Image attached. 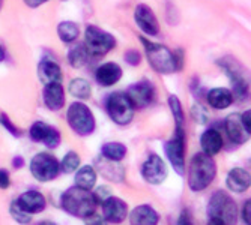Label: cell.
Masks as SVG:
<instances>
[{
  "label": "cell",
  "mask_w": 251,
  "mask_h": 225,
  "mask_svg": "<svg viewBox=\"0 0 251 225\" xmlns=\"http://www.w3.org/2000/svg\"><path fill=\"white\" fill-rule=\"evenodd\" d=\"M242 221L247 225H251V200H247L244 202V207H242Z\"/></svg>",
  "instance_id": "obj_39"
},
{
  "label": "cell",
  "mask_w": 251,
  "mask_h": 225,
  "mask_svg": "<svg viewBox=\"0 0 251 225\" xmlns=\"http://www.w3.org/2000/svg\"><path fill=\"white\" fill-rule=\"evenodd\" d=\"M26 5L30 6V8H36V6H41L44 5L45 2H49V0H25Z\"/></svg>",
  "instance_id": "obj_40"
},
{
  "label": "cell",
  "mask_w": 251,
  "mask_h": 225,
  "mask_svg": "<svg viewBox=\"0 0 251 225\" xmlns=\"http://www.w3.org/2000/svg\"><path fill=\"white\" fill-rule=\"evenodd\" d=\"M30 173L38 182H50L54 180L60 173V164L56 156L47 152L36 153L30 161Z\"/></svg>",
  "instance_id": "obj_8"
},
{
  "label": "cell",
  "mask_w": 251,
  "mask_h": 225,
  "mask_svg": "<svg viewBox=\"0 0 251 225\" xmlns=\"http://www.w3.org/2000/svg\"><path fill=\"white\" fill-rule=\"evenodd\" d=\"M142 44L146 50V57L151 66L158 74L167 75L182 69V65H184L182 51H172L166 45L151 42L146 38H142Z\"/></svg>",
  "instance_id": "obj_1"
},
{
  "label": "cell",
  "mask_w": 251,
  "mask_h": 225,
  "mask_svg": "<svg viewBox=\"0 0 251 225\" xmlns=\"http://www.w3.org/2000/svg\"><path fill=\"white\" fill-rule=\"evenodd\" d=\"M208 104L215 110H226L233 104V96L229 89L215 87L209 90L208 93Z\"/></svg>",
  "instance_id": "obj_23"
},
{
  "label": "cell",
  "mask_w": 251,
  "mask_h": 225,
  "mask_svg": "<svg viewBox=\"0 0 251 225\" xmlns=\"http://www.w3.org/2000/svg\"><path fill=\"white\" fill-rule=\"evenodd\" d=\"M36 225H56L53 221H47V219H45V221H41V222H38Z\"/></svg>",
  "instance_id": "obj_43"
},
{
  "label": "cell",
  "mask_w": 251,
  "mask_h": 225,
  "mask_svg": "<svg viewBox=\"0 0 251 225\" xmlns=\"http://www.w3.org/2000/svg\"><path fill=\"white\" fill-rule=\"evenodd\" d=\"M84 225H108L107 221L102 218V215H98L97 212L89 215L87 218H84Z\"/></svg>",
  "instance_id": "obj_36"
},
{
  "label": "cell",
  "mask_w": 251,
  "mask_h": 225,
  "mask_svg": "<svg viewBox=\"0 0 251 225\" xmlns=\"http://www.w3.org/2000/svg\"><path fill=\"white\" fill-rule=\"evenodd\" d=\"M193 117H194L196 122H199V123H201V125L208 123V120H209V114H208L206 108L201 107V105H199V104L193 107Z\"/></svg>",
  "instance_id": "obj_34"
},
{
  "label": "cell",
  "mask_w": 251,
  "mask_h": 225,
  "mask_svg": "<svg viewBox=\"0 0 251 225\" xmlns=\"http://www.w3.org/2000/svg\"><path fill=\"white\" fill-rule=\"evenodd\" d=\"M134 108H145L151 105L155 99V87L151 81L143 80L132 84L125 93Z\"/></svg>",
  "instance_id": "obj_11"
},
{
  "label": "cell",
  "mask_w": 251,
  "mask_h": 225,
  "mask_svg": "<svg viewBox=\"0 0 251 225\" xmlns=\"http://www.w3.org/2000/svg\"><path fill=\"white\" fill-rule=\"evenodd\" d=\"M134 20L137 22L139 29L146 33L148 36H156L159 33V24L158 20L153 14V11L148 5H137L134 11Z\"/></svg>",
  "instance_id": "obj_14"
},
{
  "label": "cell",
  "mask_w": 251,
  "mask_h": 225,
  "mask_svg": "<svg viewBox=\"0 0 251 225\" xmlns=\"http://www.w3.org/2000/svg\"><path fill=\"white\" fill-rule=\"evenodd\" d=\"M0 8H2V0H0Z\"/></svg>",
  "instance_id": "obj_45"
},
{
  "label": "cell",
  "mask_w": 251,
  "mask_h": 225,
  "mask_svg": "<svg viewBox=\"0 0 251 225\" xmlns=\"http://www.w3.org/2000/svg\"><path fill=\"white\" fill-rule=\"evenodd\" d=\"M9 213H11L12 219H14L15 222L21 224V225H27V224L32 221V216L27 215L25 210H21L20 206L17 204V201H12V202H11V206H9Z\"/></svg>",
  "instance_id": "obj_32"
},
{
  "label": "cell",
  "mask_w": 251,
  "mask_h": 225,
  "mask_svg": "<svg viewBox=\"0 0 251 225\" xmlns=\"http://www.w3.org/2000/svg\"><path fill=\"white\" fill-rule=\"evenodd\" d=\"M5 59V51H3V48L0 47V62H2Z\"/></svg>",
  "instance_id": "obj_44"
},
{
  "label": "cell",
  "mask_w": 251,
  "mask_h": 225,
  "mask_svg": "<svg viewBox=\"0 0 251 225\" xmlns=\"http://www.w3.org/2000/svg\"><path fill=\"white\" fill-rule=\"evenodd\" d=\"M125 62L128 65H131V66H137V65H140V62H142V56L137 50H128L125 53Z\"/></svg>",
  "instance_id": "obj_35"
},
{
  "label": "cell",
  "mask_w": 251,
  "mask_h": 225,
  "mask_svg": "<svg viewBox=\"0 0 251 225\" xmlns=\"http://www.w3.org/2000/svg\"><path fill=\"white\" fill-rule=\"evenodd\" d=\"M80 155L77 152H68L65 156H63V159L59 162L60 164V171L65 173V174H71V173H75L78 168H80Z\"/></svg>",
  "instance_id": "obj_30"
},
{
  "label": "cell",
  "mask_w": 251,
  "mask_h": 225,
  "mask_svg": "<svg viewBox=\"0 0 251 225\" xmlns=\"http://www.w3.org/2000/svg\"><path fill=\"white\" fill-rule=\"evenodd\" d=\"M176 225H194V222H193V216H191L190 210L184 209V210L180 212V215H179V218H177Z\"/></svg>",
  "instance_id": "obj_37"
},
{
  "label": "cell",
  "mask_w": 251,
  "mask_h": 225,
  "mask_svg": "<svg viewBox=\"0 0 251 225\" xmlns=\"http://www.w3.org/2000/svg\"><path fill=\"white\" fill-rule=\"evenodd\" d=\"M44 104L51 111H59L65 105V89L60 83L47 84L42 92Z\"/></svg>",
  "instance_id": "obj_18"
},
{
  "label": "cell",
  "mask_w": 251,
  "mask_h": 225,
  "mask_svg": "<svg viewBox=\"0 0 251 225\" xmlns=\"http://www.w3.org/2000/svg\"><path fill=\"white\" fill-rule=\"evenodd\" d=\"M70 93L77 98V99H81V101H86L92 96V87H90V83L87 80H83V78H74L70 86Z\"/></svg>",
  "instance_id": "obj_28"
},
{
  "label": "cell",
  "mask_w": 251,
  "mask_h": 225,
  "mask_svg": "<svg viewBox=\"0 0 251 225\" xmlns=\"http://www.w3.org/2000/svg\"><path fill=\"white\" fill-rule=\"evenodd\" d=\"M169 107H170V111H172V114H173L176 126H184V123H185V112H184V108H182V104H180V101H179V98L176 95H170L169 96Z\"/></svg>",
  "instance_id": "obj_31"
},
{
  "label": "cell",
  "mask_w": 251,
  "mask_h": 225,
  "mask_svg": "<svg viewBox=\"0 0 251 225\" xmlns=\"http://www.w3.org/2000/svg\"><path fill=\"white\" fill-rule=\"evenodd\" d=\"M217 176V164L212 156L203 152L193 156L188 168V188L193 192H201L208 189Z\"/></svg>",
  "instance_id": "obj_2"
},
{
  "label": "cell",
  "mask_w": 251,
  "mask_h": 225,
  "mask_svg": "<svg viewBox=\"0 0 251 225\" xmlns=\"http://www.w3.org/2000/svg\"><path fill=\"white\" fill-rule=\"evenodd\" d=\"M0 125H2L9 134H12L14 137H17V138L21 135V131L17 128V125H14V123L11 122V119L5 114V112H2V114H0Z\"/></svg>",
  "instance_id": "obj_33"
},
{
  "label": "cell",
  "mask_w": 251,
  "mask_h": 225,
  "mask_svg": "<svg viewBox=\"0 0 251 225\" xmlns=\"http://www.w3.org/2000/svg\"><path fill=\"white\" fill-rule=\"evenodd\" d=\"M164 152L173 170L184 176L185 173V153H187V132L184 126H176L173 137L166 143Z\"/></svg>",
  "instance_id": "obj_7"
},
{
  "label": "cell",
  "mask_w": 251,
  "mask_h": 225,
  "mask_svg": "<svg viewBox=\"0 0 251 225\" xmlns=\"http://www.w3.org/2000/svg\"><path fill=\"white\" fill-rule=\"evenodd\" d=\"M38 77L44 83V86L60 83L62 69H60V66L56 62H53L51 59H42L38 65Z\"/></svg>",
  "instance_id": "obj_22"
},
{
  "label": "cell",
  "mask_w": 251,
  "mask_h": 225,
  "mask_svg": "<svg viewBox=\"0 0 251 225\" xmlns=\"http://www.w3.org/2000/svg\"><path fill=\"white\" fill-rule=\"evenodd\" d=\"M167 167L166 162L158 155H149L148 159L142 165V177L149 185H161L167 179Z\"/></svg>",
  "instance_id": "obj_10"
},
{
  "label": "cell",
  "mask_w": 251,
  "mask_h": 225,
  "mask_svg": "<svg viewBox=\"0 0 251 225\" xmlns=\"http://www.w3.org/2000/svg\"><path fill=\"white\" fill-rule=\"evenodd\" d=\"M102 218L107 224H122L128 218V204L122 198L110 195L102 201Z\"/></svg>",
  "instance_id": "obj_12"
},
{
  "label": "cell",
  "mask_w": 251,
  "mask_h": 225,
  "mask_svg": "<svg viewBox=\"0 0 251 225\" xmlns=\"http://www.w3.org/2000/svg\"><path fill=\"white\" fill-rule=\"evenodd\" d=\"M208 215L224 225H236L239 218L236 201L226 191H215L208 202Z\"/></svg>",
  "instance_id": "obj_4"
},
{
  "label": "cell",
  "mask_w": 251,
  "mask_h": 225,
  "mask_svg": "<svg viewBox=\"0 0 251 225\" xmlns=\"http://www.w3.org/2000/svg\"><path fill=\"white\" fill-rule=\"evenodd\" d=\"M97 179L98 174L92 165H83L75 173V186L86 191H92L97 185Z\"/></svg>",
  "instance_id": "obj_24"
},
{
  "label": "cell",
  "mask_w": 251,
  "mask_h": 225,
  "mask_svg": "<svg viewBox=\"0 0 251 225\" xmlns=\"http://www.w3.org/2000/svg\"><path fill=\"white\" fill-rule=\"evenodd\" d=\"M15 201L20 206V209L25 210L30 216L44 212L45 207H47V200H45L44 194H41L39 191H35V189L23 192L18 197V200H15Z\"/></svg>",
  "instance_id": "obj_16"
},
{
  "label": "cell",
  "mask_w": 251,
  "mask_h": 225,
  "mask_svg": "<svg viewBox=\"0 0 251 225\" xmlns=\"http://www.w3.org/2000/svg\"><path fill=\"white\" fill-rule=\"evenodd\" d=\"M12 165H14L15 168H21L23 165H25V159H23L21 156H15V158H14V161H12Z\"/></svg>",
  "instance_id": "obj_41"
},
{
  "label": "cell",
  "mask_w": 251,
  "mask_h": 225,
  "mask_svg": "<svg viewBox=\"0 0 251 225\" xmlns=\"http://www.w3.org/2000/svg\"><path fill=\"white\" fill-rule=\"evenodd\" d=\"M29 135L32 141L42 143L49 149H56L60 144V132L45 122H35L30 126Z\"/></svg>",
  "instance_id": "obj_13"
},
{
  "label": "cell",
  "mask_w": 251,
  "mask_h": 225,
  "mask_svg": "<svg viewBox=\"0 0 251 225\" xmlns=\"http://www.w3.org/2000/svg\"><path fill=\"white\" fill-rule=\"evenodd\" d=\"M200 146L203 149V153L208 155V156H215L221 152L223 146H224V141H223V137L221 134L214 129V128H209L206 129L200 137Z\"/></svg>",
  "instance_id": "obj_21"
},
{
  "label": "cell",
  "mask_w": 251,
  "mask_h": 225,
  "mask_svg": "<svg viewBox=\"0 0 251 225\" xmlns=\"http://www.w3.org/2000/svg\"><path fill=\"white\" fill-rule=\"evenodd\" d=\"M89 59V54L84 48L83 44H77L74 45V47L70 50V53H68V62H70V65L73 68H81L86 65Z\"/></svg>",
  "instance_id": "obj_29"
},
{
  "label": "cell",
  "mask_w": 251,
  "mask_h": 225,
  "mask_svg": "<svg viewBox=\"0 0 251 225\" xmlns=\"http://www.w3.org/2000/svg\"><path fill=\"white\" fill-rule=\"evenodd\" d=\"M11 186V177L8 170L0 168V189H8Z\"/></svg>",
  "instance_id": "obj_38"
},
{
  "label": "cell",
  "mask_w": 251,
  "mask_h": 225,
  "mask_svg": "<svg viewBox=\"0 0 251 225\" xmlns=\"http://www.w3.org/2000/svg\"><path fill=\"white\" fill-rule=\"evenodd\" d=\"M218 65H220V68H223V71L227 74V77L230 78L232 84L239 83V81H245L242 66L235 59H232V57H224V59L218 60Z\"/></svg>",
  "instance_id": "obj_25"
},
{
  "label": "cell",
  "mask_w": 251,
  "mask_h": 225,
  "mask_svg": "<svg viewBox=\"0 0 251 225\" xmlns=\"http://www.w3.org/2000/svg\"><path fill=\"white\" fill-rule=\"evenodd\" d=\"M126 146L118 141H110L105 143L101 147V155L104 159L110 161V162H121L124 158L126 156Z\"/></svg>",
  "instance_id": "obj_26"
},
{
  "label": "cell",
  "mask_w": 251,
  "mask_h": 225,
  "mask_svg": "<svg viewBox=\"0 0 251 225\" xmlns=\"http://www.w3.org/2000/svg\"><path fill=\"white\" fill-rule=\"evenodd\" d=\"M226 185L229 188V191H232L235 194L245 192L251 185V176H250L248 170L241 168V167L232 168L226 177Z\"/></svg>",
  "instance_id": "obj_17"
},
{
  "label": "cell",
  "mask_w": 251,
  "mask_h": 225,
  "mask_svg": "<svg viewBox=\"0 0 251 225\" xmlns=\"http://www.w3.org/2000/svg\"><path fill=\"white\" fill-rule=\"evenodd\" d=\"M83 45H84V48L89 56L102 57L116 47V39L108 32L90 24L84 30V44Z\"/></svg>",
  "instance_id": "obj_6"
},
{
  "label": "cell",
  "mask_w": 251,
  "mask_h": 225,
  "mask_svg": "<svg viewBox=\"0 0 251 225\" xmlns=\"http://www.w3.org/2000/svg\"><path fill=\"white\" fill-rule=\"evenodd\" d=\"M208 225H224V224H223L221 221H218V219H212V218H209Z\"/></svg>",
  "instance_id": "obj_42"
},
{
  "label": "cell",
  "mask_w": 251,
  "mask_h": 225,
  "mask_svg": "<svg viewBox=\"0 0 251 225\" xmlns=\"http://www.w3.org/2000/svg\"><path fill=\"white\" fill-rule=\"evenodd\" d=\"M224 128L227 132V137L230 138L232 143L235 144H245L250 140V134L251 131H248L245 128V125L242 123L241 114L239 112H233V114L227 116L224 120Z\"/></svg>",
  "instance_id": "obj_15"
},
{
  "label": "cell",
  "mask_w": 251,
  "mask_h": 225,
  "mask_svg": "<svg viewBox=\"0 0 251 225\" xmlns=\"http://www.w3.org/2000/svg\"><path fill=\"white\" fill-rule=\"evenodd\" d=\"M105 107H107V112H108L110 119L116 125L126 126L128 123H131L135 108L132 107V104L129 102V99L125 93H122V92L111 93L107 99Z\"/></svg>",
  "instance_id": "obj_9"
},
{
  "label": "cell",
  "mask_w": 251,
  "mask_h": 225,
  "mask_svg": "<svg viewBox=\"0 0 251 225\" xmlns=\"http://www.w3.org/2000/svg\"><path fill=\"white\" fill-rule=\"evenodd\" d=\"M57 35H59L62 42L73 44V42L77 41V38L80 35L78 24L74 21H62L60 24L57 26Z\"/></svg>",
  "instance_id": "obj_27"
},
{
  "label": "cell",
  "mask_w": 251,
  "mask_h": 225,
  "mask_svg": "<svg viewBox=\"0 0 251 225\" xmlns=\"http://www.w3.org/2000/svg\"><path fill=\"white\" fill-rule=\"evenodd\" d=\"M95 78L104 87L115 86L122 78V68L118 63H115V62L104 63V65H101L97 69Z\"/></svg>",
  "instance_id": "obj_20"
},
{
  "label": "cell",
  "mask_w": 251,
  "mask_h": 225,
  "mask_svg": "<svg viewBox=\"0 0 251 225\" xmlns=\"http://www.w3.org/2000/svg\"><path fill=\"white\" fill-rule=\"evenodd\" d=\"M128 218L131 225H158L159 222L158 212L149 204H140L134 207L128 213Z\"/></svg>",
  "instance_id": "obj_19"
},
{
  "label": "cell",
  "mask_w": 251,
  "mask_h": 225,
  "mask_svg": "<svg viewBox=\"0 0 251 225\" xmlns=\"http://www.w3.org/2000/svg\"><path fill=\"white\" fill-rule=\"evenodd\" d=\"M66 120L70 128L80 137H87L94 131L97 126V120L92 110H90L86 104L83 102H73L68 107L66 111Z\"/></svg>",
  "instance_id": "obj_5"
},
{
  "label": "cell",
  "mask_w": 251,
  "mask_h": 225,
  "mask_svg": "<svg viewBox=\"0 0 251 225\" xmlns=\"http://www.w3.org/2000/svg\"><path fill=\"white\" fill-rule=\"evenodd\" d=\"M97 200L90 191L81 189L78 186H73L62 195V209L77 218H87L89 215L95 213Z\"/></svg>",
  "instance_id": "obj_3"
}]
</instances>
